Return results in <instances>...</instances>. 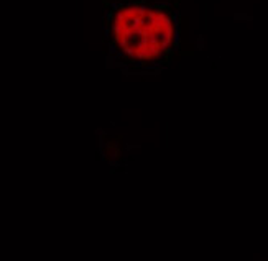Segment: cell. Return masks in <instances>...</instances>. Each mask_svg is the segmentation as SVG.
Returning a JSON list of instances; mask_svg holds the SVG:
<instances>
[{
	"mask_svg": "<svg viewBox=\"0 0 268 261\" xmlns=\"http://www.w3.org/2000/svg\"><path fill=\"white\" fill-rule=\"evenodd\" d=\"M105 43L117 68L128 74H156L178 49V13L160 0L115 2L105 15Z\"/></svg>",
	"mask_w": 268,
	"mask_h": 261,
	"instance_id": "6da1fadb",
	"label": "cell"
}]
</instances>
